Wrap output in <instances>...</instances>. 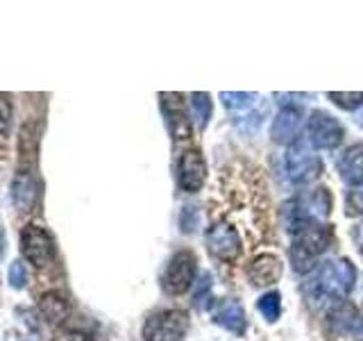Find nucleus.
<instances>
[{
	"mask_svg": "<svg viewBox=\"0 0 363 341\" xmlns=\"http://www.w3.org/2000/svg\"><path fill=\"white\" fill-rule=\"evenodd\" d=\"M209 291H211V273H204V276L200 278V282H198V291H196V296H193V303L200 307L202 305V293L209 296Z\"/></svg>",
	"mask_w": 363,
	"mask_h": 341,
	"instance_id": "26",
	"label": "nucleus"
},
{
	"mask_svg": "<svg viewBox=\"0 0 363 341\" xmlns=\"http://www.w3.org/2000/svg\"><path fill=\"white\" fill-rule=\"evenodd\" d=\"M257 310L261 312V316L266 318L268 323H275L279 314H281V296L279 291H268L257 301Z\"/></svg>",
	"mask_w": 363,
	"mask_h": 341,
	"instance_id": "20",
	"label": "nucleus"
},
{
	"mask_svg": "<svg viewBox=\"0 0 363 341\" xmlns=\"http://www.w3.org/2000/svg\"><path fill=\"white\" fill-rule=\"evenodd\" d=\"M220 100L234 114V119H250L255 117V109L261 98L257 94H232V91H225V94H220Z\"/></svg>",
	"mask_w": 363,
	"mask_h": 341,
	"instance_id": "18",
	"label": "nucleus"
},
{
	"mask_svg": "<svg viewBox=\"0 0 363 341\" xmlns=\"http://www.w3.org/2000/svg\"><path fill=\"white\" fill-rule=\"evenodd\" d=\"M291 242V261L293 269L298 273H309L318 266V259L329 248L332 234H329L327 225H302L298 230H293Z\"/></svg>",
	"mask_w": 363,
	"mask_h": 341,
	"instance_id": "3",
	"label": "nucleus"
},
{
	"mask_svg": "<svg viewBox=\"0 0 363 341\" xmlns=\"http://www.w3.org/2000/svg\"><path fill=\"white\" fill-rule=\"evenodd\" d=\"M26 282H28V271H26V264L23 261H14V264L9 266V284L14 289H21V287H26Z\"/></svg>",
	"mask_w": 363,
	"mask_h": 341,
	"instance_id": "23",
	"label": "nucleus"
},
{
	"mask_svg": "<svg viewBox=\"0 0 363 341\" xmlns=\"http://www.w3.org/2000/svg\"><path fill=\"white\" fill-rule=\"evenodd\" d=\"M327 98L334 102L336 107L345 112H354L363 105V91H352V94H343V91H329Z\"/></svg>",
	"mask_w": 363,
	"mask_h": 341,
	"instance_id": "21",
	"label": "nucleus"
},
{
	"mask_svg": "<svg viewBox=\"0 0 363 341\" xmlns=\"http://www.w3.org/2000/svg\"><path fill=\"white\" fill-rule=\"evenodd\" d=\"M286 173L295 182V185H306V182H313L318 175L323 173V164L320 157L313 153V146L309 139L298 136L293 144H289V153H286Z\"/></svg>",
	"mask_w": 363,
	"mask_h": 341,
	"instance_id": "5",
	"label": "nucleus"
},
{
	"mask_svg": "<svg viewBox=\"0 0 363 341\" xmlns=\"http://www.w3.org/2000/svg\"><path fill=\"white\" fill-rule=\"evenodd\" d=\"M343 136H345L343 125H340L332 114L315 109L309 117V123H306V139H309V144L318 148V151H334V148H338L340 141H343Z\"/></svg>",
	"mask_w": 363,
	"mask_h": 341,
	"instance_id": "8",
	"label": "nucleus"
},
{
	"mask_svg": "<svg viewBox=\"0 0 363 341\" xmlns=\"http://www.w3.org/2000/svg\"><path fill=\"white\" fill-rule=\"evenodd\" d=\"M207 180V162L200 151H184L177 162V182L182 191L196 193L204 187Z\"/></svg>",
	"mask_w": 363,
	"mask_h": 341,
	"instance_id": "10",
	"label": "nucleus"
},
{
	"mask_svg": "<svg viewBox=\"0 0 363 341\" xmlns=\"http://www.w3.org/2000/svg\"><path fill=\"white\" fill-rule=\"evenodd\" d=\"M189 332V314L182 310H159L143 323V341H184Z\"/></svg>",
	"mask_w": 363,
	"mask_h": 341,
	"instance_id": "4",
	"label": "nucleus"
},
{
	"mask_svg": "<svg viewBox=\"0 0 363 341\" xmlns=\"http://www.w3.org/2000/svg\"><path fill=\"white\" fill-rule=\"evenodd\" d=\"M302 121H304V114L300 107L284 105L275 117V123H272V139L277 144H293L300 134Z\"/></svg>",
	"mask_w": 363,
	"mask_h": 341,
	"instance_id": "13",
	"label": "nucleus"
},
{
	"mask_svg": "<svg viewBox=\"0 0 363 341\" xmlns=\"http://www.w3.org/2000/svg\"><path fill=\"white\" fill-rule=\"evenodd\" d=\"M39 310L45 321L52 325H64L68 321V316H71V305H68V301L57 291H48L41 296Z\"/></svg>",
	"mask_w": 363,
	"mask_h": 341,
	"instance_id": "17",
	"label": "nucleus"
},
{
	"mask_svg": "<svg viewBox=\"0 0 363 341\" xmlns=\"http://www.w3.org/2000/svg\"><path fill=\"white\" fill-rule=\"evenodd\" d=\"M247 278L255 287H270L281 278V261L279 257L264 253L255 257L247 266Z\"/></svg>",
	"mask_w": 363,
	"mask_h": 341,
	"instance_id": "15",
	"label": "nucleus"
},
{
	"mask_svg": "<svg viewBox=\"0 0 363 341\" xmlns=\"http://www.w3.org/2000/svg\"><path fill=\"white\" fill-rule=\"evenodd\" d=\"M198 278V257L191 250H177L168 259V266L162 276V287L170 296L186 293Z\"/></svg>",
	"mask_w": 363,
	"mask_h": 341,
	"instance_id": "6",
	"label": "nucleus"
},
{
	"mask_svg": "<svg viewBox=\"0 0 363 341\" xmlns=\"http://www.w3.org/2000/svg\"><path fill=\"white\" fill-rule=\"evenodd\" d=\"M5 253V232H3V227H0V257H3Z\"/></svg>",
	"mask_w": 363,
	"mask_h": 341,
	"instance_id": "27",
	"label": "nucleus"
},
{
	"mask_svg": "<svg viewBox=\"0 0 363 341\" xmlns=\"http://www.w3.org/2000/svg\"><path fill=\"white\" fill-rule=\"evenodd\" d=\"M52 341H94L86 332H82V330H60Z\"/></svg>",
	"mask_w": 363,
	"mask_h": 341,
	"instance_id": "25",
	"label": "nucleus"
},
{
	"mask_svg": "<svg viewBox=\"0 0 363 341\" xmlns=\"http://www.w3.org/2000/svg\"><path fill=\"white\" fill-rule=\"evenodd\" d=\"M345 212H347V216H363V185L347 189Z\"/></svg>",
	"mask_w": 363,
	"mask_h": 341,
	"instance_id": "22",
	"label": "nucleus"
},
{
	"mask_svg": "<svg viewBox=\"0 0 363 341\" xmlns=\"http://www.w3.org/2000/svg\"><path fill=\"white\" fill-rule=\"evenodd\" d=\"M329 214H332V196L325 187L302 191L284 205V223H286L289 232L311 223L327 225Z\"/></svg>",
	"mask_w": 363,
	"mask_h": 341,
	"instance_id": "2",
	"label": "nucleus"
},
{
	"mask_svg": "<svg viewBox=\"0 0 363 341\" xmlns=\"http://www.w3.org/2000/svg\"><path fill=\"white\" fill-rule=\"evenodd\" d=\"M204 244L209 253L220 261H236L241 257V237L225 221H216L209 227L204 234Z\"/></svg>",
	"mask_w": 363,
	"mask_h": 341,
	"instance_id": "9",
	"label": "nucleus"
},
{
	"mask_svg": "<svg viewBox=\"0 0 363 341\" xmlns=\"http://www.w3.org/2000/svg\"><path fill=\"white\" fill-rule=\"evenodd\" d=\"M21 250L30 264L34 266H48L57 257L55 237L45 230L43 225L28 223L21 232Z\"/></svg>",
	"mask_w": 363,
	"mask_h": 341,
	"instance_id": "7",
	"label": "nucleus"
},
{
	"mask_svg": "<svg viewBox=\"0 0 363 341\" xmlns=\"http://www.w3.org/2000/svg\"><path fill=\"white\" fill-rule=\"evenodd\" d=\"M211 318L232 335L245 332V310L236 298H220L211 305Z\"/></svg>",
	"mask_w": 363,
	"mask_h": 341,
	"instance_id": "12",
	"label": "nucleus"
},
{
	"mask_svg": "<svg viewBox=\"0 0 363 341\" xmlns=\"http://www.w3.org/2000/svg\"><path fill=\"white\" fill-rule=\"evenodd\" d=\"M336 170L347 185H363V144H352L336 159Z\"/></svg>",
	"mask_w": 363,
	"mask_h": 341,
	"instance_id": "14",
	"label": "nucleus"
},
{
	"mask_svg": "<svg viewBox=\"0 0 363 341\" xmlns=\"http://www.w3.org/2000/svg\"><path fill=\"white\" fill-rule=\"evenodd\" d=\"M11 123V102L5 94H0V134H7Z\"/></svg>",
	"mask_w": 363,
	"mask_h": 341,
	"instance_id": "24",
	"label": "nucleus"
},
{
	"mask_svg": "<svg viewBox=\"0 0 363 341\" xmlns=\"http://www.w3.org/2000/svg\"><path fill=\"white\" fill-rule=\"evenodd\" d=\"M327 321H329V328H332L336 335H343V337H357L363 330L361 312L354 307V303H350L347 298L338 301L329 307Z\"/></svg>",
	"mask_w": 363,
	"mask_h": 341,
	"instance_id": "11",
	"label": "nucleus"
},
{
	"mask_svg": "<svg viewBox=\"0 0 363 341\" xmlns=\"http://www.w3.org/2000/svg\"><path fill=\"white\" fill-rule=\"evenodd\" d=\"M162 107L166 114V125L173 139H189V117L182 107L177 94H162Z\"/></svg>",
	"mask_w": 363,
	"mask_h": 341,
	"instance_id": "16",
	"label": "nucleus"
},
{
	"mask_svg": "<svg viewBox=\"0 0 363 341\" xmlns=\"http://www.w3.org/2000/svg\"><path fill=\"white\" fill-rule=\"evenodd\" d=\"M357 282V269L350 259H327L323 264H318L309 280L304 282V296L306 301L315 305L327 303V301H345L354 289Z\"/></svg>",
	"mask_w": 363,
	"mask_h": 341,
	"instance_id": "1",
	"label": "nucleus"
},
{
	"mask_svg": "<svg viewBox=\"0 0 363 341\" xmlns=\"http://www.w3.org/2000/svg\"><path fill=\"white\" fill-rule=\"evenodd\" d=\"M191 117L196 121L198 130H204L209 125V119H211V96L209 94H191Z\"/></svg>",
	"mask_w": 363,
	"mask_h": 341,
	"instance_id": "19",
	"label": "nucleus"
}]
</instances>
